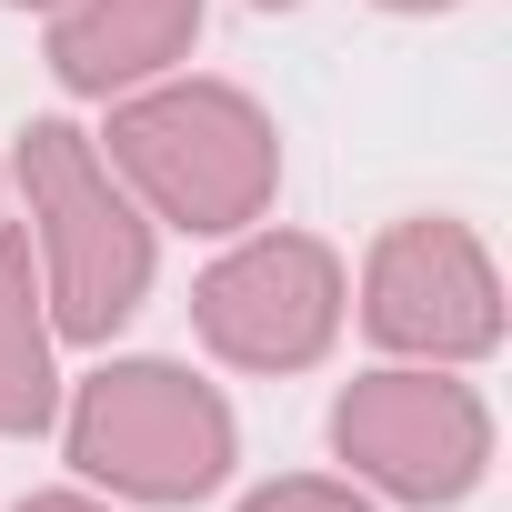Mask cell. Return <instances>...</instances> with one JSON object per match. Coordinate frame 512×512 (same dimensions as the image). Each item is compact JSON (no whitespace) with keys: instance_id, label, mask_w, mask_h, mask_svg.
Instances as JSON below:
<instances>
[{"instance_id":"obj_1","label":"cell","mask_w":512,"mask_h":512,"mask_svg":"<svg viewBox=\"0 0 512 512\" xmlns=\"http://www.w3.org/2000/svg\"><path fill=\"white\" fill-rule=\"evenodd\" d=\"M101 161L131 181V201L161 231H201L231 241L251 221H272L282 191V131L241 81H201V71H161L141 91L111 101V131H91Z\"/></svg>"},{"instance_id":"obj_2","label":"cell","mask_w":512,"mask_h":512,"mask_svg":"<svg viewBox=\"0 0 512 512\" xmlns=\"http://www.w3.org/2000/svg\"><path fill=\"white\" fill-rule=\"evenodd\" d=\"M11 181H21V211H31L21 231H31L51 332L61 342H111L151 302L161 221L131 201V181L101 161V141L81 121H31L21 151H11Z\"/></svg>"},{"instance_id":"obj_3","label":"cell","mask_w":512,"mask_h":512,"mask_svg":"<svg viewBox=\"0 0 512 512\" xmlns=\"http://www.w3.org/2000/svg\"><path fill=\"white\" fill-rule=\"evenodd\" d=\"M61 452L91 492L111 502H151V512H191L231 482L241 462V422L231 392L201 382L191 362L161 352H121L101 362L81 392H61Z\"/></svg>"},{"instance_id":"obj_4","label":"cell","mask_w":512,"mask_h":512,"mask_svg":"<svg viewBox=\"0 0 512 512\" xmlns=\"http://www.w3.org/2000/svg\"><path fill=\"white\" fill-rule=\"evenodd\" d=\"M332 452L372 502L452 512L492 482V402L442 362H382V372L342 382Z\"/></svg>"},{"instance_id":"obj_5","label":"cell","mask_w":512,"mask_h":512,"mask_svg":"<svg viewBox=\"0 0 512 512\" xmlns=\"http://www.w3.org/2000/svg\"><path fill=\"white\" fill-rule=\"evenodd\" d=\"M352 322L392 352V362H442L472 372L502 352L512 312H502V262L492 241L452 211H412L362 251V282H352Z\"/></svg>"},{"instance_id":"obj_6","label":"cell","mask_w":512,"mask_h":512,"mask_svg":"<svg viewBox=\"0 0 512 512\" xmlns=\"http://www.w3.org/2000/svg\"><path fill=\"white\" fill-rule=\"evenodd\" d=\"M352 322V272L322 231H272L251 221L231 251L191 282V332L231 372H312Z\"/></svg>"},{"instance_id":"obj_7","label":"cell","mask_w":512,"mask_h":512,"mask_svg":"<svg viewBox=\"0 0 512 512\" xmlns=\"http://www.w3.org/2000/svg\"><path fill=\"white\" fill-rule=\"evenodd\" d=\"M211 0H61L51 11V81L71 101H121L191 61Z\"/></svg>"},{"instance_id":"obj_8","label":"cell","mask_w":512,"mask_h":512,"mask_svg":"<svg viewBox=\"0 0 512 512\" xmlns=\"http://www.w3.org/2000/svg\"><path fill=\"white\" fill-rule=\"evenodd\" d=\"M51 302L31 272V231L0 221V442H41L61 422V362H51Z\"/></svg>"},{"instance_id":"obj_9","label":"cell","mask_w":512,"mask_h":512,"mask_svg":"<svg viewBox=\"0 0 512 512\" xmlns=\"http://www.w3.org/2000/svg\"><path fill=\"white\" fill-rule=\"evenodd\" d=\"M231 512H382L352 472H282V482H251Z\"/></svg>"},{"instance_id":"obj_10","label":"cell","mask_w":512,"mask_h":512,"mask_svg":"<svg viewBox=\"0 0 512 512\" xmlns=\"http://www.w3.org/2000/svg\"><path fill=\"white\" fill-rule=\"evenodd\" d=\"M11 512H111V502H101V492H21Z\"/></svg>"},{"instance_id":"obj_11","label":"cell","mask_w":512,"mask_h":512,"mask_svg":"<svg viewBox=\"0 0 512 512\" xmlns=\"http://www.w3.org/2000/svg\"><path fill=\"white\" fill-rule=\"evenodd\" d=\"M372 11H402V21H432V11H462V0H372Z\"/></svg>"},{"instance_id":"obj_12","label":"cell","mask_w":512,"mask_h":512,"mask_svg":"<svg viewBox=\"0 0 512 512\" xmlns=\"http://www.w3.org/2000/svg\"><path fill=\"white\" fill-rule=\"evenodd\" d=\"M251 11H302V0H251Z\"/></svg>"},{"instance_id":"obj_13","label":"cell","mask_w":512,"mask_h":512,"mask_svg":"<svg viewBox=\"0 0 512 512\" xmlns=\"http://www.w3.org/2000/svg\"><path fill=\"white\" fill-rule=\"evenodd\" d=\"M11 11H61V0H11Z\"/></svg>"}]
</instances>
